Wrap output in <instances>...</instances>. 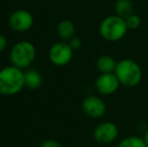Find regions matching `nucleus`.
<instances>
[{
  "instance_id": "obj_16",
  "label": "nucleus",
  "mask_w": 148,
  "mask_h": 147,
  "mask_svg": "<svg viewBox=\"0 0 148 147\" xmlns=\"http://www.w3.org/2000/svg\"><path fill=\"white\" fill-rule=\"evenodd\" d=\"M82 39L80 37L74 36L72 39L70 40V45L72 46L73 49H79L81 46H82Z\"/></svg>"
},
{
  "instance_id": "obj_10",
  "label": "nucleus",
  "mask_w": 148,
  "mask_h": 147,
  "mask_svg": "<svg viewBox=\"0 0 148 147\" xmlns=\"http://www.w3.org/2000/svg\"><path fill=\"white\" fill-rule=\"evenodd\" d=\"M96 67H97L98 71L101 72V74L114 73L116 67H117V62L111 55H104L97 59Z\"/></svg>"
},
{
  "instance_id": "obj_8",
  "label": "nucleus",
  "mask_w": 148,
  "mask_h": 147,
  "mask_svg": "<svg viewBox=\"0 0 148 147\" xmlns=\"http://www.w3.org/2000/svg\"><path fill=\"white\" fill-rule=\"evenodd\" d=\"M120 85V82L114 73L101 74L95 82L97 91L101 95H105V96L114 94L118 90Z\"/></svg>"
},
{
  "instance_id": "obj_18",
  "label": "nucleus",
  "mask_w": 148,
  "mask_h": 147,
  "mask_svg": "<svg viewBox=\"0 0 148 147\" xmlns=\"http://www.w3.org/2000/svg\"><path fill=\"white\" fill-rule=\"evenodd\" d=\"M6 45H7V39H6V37L3 34H0V53L5 49Z\"/></svg>"
},
{
  "instance_id": "obj_12",
  "label": "nucleus",
  "mask_w": 148,
  "mask_h": 147,
  "mask_svg": "<svg viewBox=\"0 0 148 147\" xmlns=\"http://www.w3.org/2000/svg\"><path fill=\"white\" fill-rule=\"evenodd\" d=\"M116 15L122 18H127L133 13V3L131 0H117L114 5Z\"/></svg>"
},
{
  "instance_id": "obj_17",
  "label": "nucleus",
  "mask_w": 148,
  "mask_h": 147,
  "mask_svg": "<svg viewBox=\"0 0 148 147\" xmlns=\"http://www.w3.org/2000/svg\"><path fill=\"white\" fill-rule=\"evenodd\" d=\"M40 147H62L60 142H58L57 140L53 139H49L43 141L42 143L40 144Z\"/></svg>"
},
{
  "instance_id": "obj_14",
  "label": "nucleus",
  "mask_w": 148,
  "mask_h": 147,
  "mask_svg": "<svg viewBox=\"0 0 148 147\" xmlns=\"http://www.w3.org/2000/svg\"><path fill=\"white\" fill-rule=\"evenodd\" d=\"M117 147H148L144 139L138 136H129L119 142Z\"/></svg>"
},
{
  "instance_id": "obj_15",
  "label": "nucleus",
  "mask_w": 148,
  "mask_h": 147,
  "mask_svg": "<svg viewBox=\"0 0 148 147\" xmlns=\"http://www.w3.org/2000/svg\"><path fill=\"white\" fill-rule=\"evenodd\" d=\"M125 20H126L128 29H137L141 24V18L137 14L134 13H132L127 18H125Z\"/></svg>"
},
{
  "instance_id": "obj_3",
  "label": "nucleus",
  "mask_w": 148,
  "mask_h": 147,
  "mask_svg": "<svg viewBox=\"0 0 148 147\" xmlns=\"http://www.w3.org/2000/svg\"><path fill=\"white\" fill-rule=\"evenodd\" d=\"M128 31L126 20L118 15H110L101 21L99 32L108 41H118L126 36Z\"/></svg>"
},
{
  "instance_id": "obj_11",
  "label": "nucleus",
  "mask_w": 148,
  "mask_h": 147,
  "mask_svg": "<svg viewBox=\"0 0 148 147\" xmlns=\"http://www.w3.org/2000/svg\"><path fill=\"white\" fill-rule=\"evenodd\" d=\"M58 34L62 40H71L75 36L76 28L71 20H62L58 25Z\"/></svg>"
},
{
  "instance_id": "obj_7",
  "label": "nucleus",
  "mask_w": 148,
  "mask_h": 147,
  "mask_svg": "<svg viewBox=\"0 0 148 147\" xmlns=\"http://www.w3.org/2000/svg\"><path fill=\"white\" fill-rule=\"evenodd\" d=\"M32 24L33 16L27 10H16L9 17V25L15 31H26V30H28L32 26Z\"/></svg>"
},
{
  "instance_id": "obj_4",
  "label": "nucleus",
  "mask_w": 148,
  "mask_h": 147,
  "mask_svg": "<svg viewBox=\"0 0 148 147\" xmlns=\"http://www.w3.org/2000/svg\"><path fill=\"white\" fill-rule=\"evenodd\" d=\"M35 57V47L29 41L17 42L10 51V59L13 66L19 69H25L32 64Z\"/></svg>"
},
{
  "instance_id": "obj_13",
  "label": "nucleus",
  "mask_w": 148,
  "mask_h": 147,
  "mask_svg": "<svg viewBox=\"0 0 148 147\" xmlns=\"http://www.w3.org/2000/svg\"><path fill=\"white\" fill-rule=\"evenodd\" d=\"M42 79L35 70H28L24 73V86L29 89H37L41 85Z\"/></svg>"
},
{
  "instance_id": "obj_9",
  "label": "nucleus",
  "mask_w": 148,
  "mask_h": 147,
  "mask_svg": "<svg viewBox=\"0 0 148 147\" xmlns=\"http://www.w3.org/2000/svg\"><path fill=\"white\" fill-rule=\"evenodd\" d=\"M83 110L91 118L98 119L105 115L107 111L106 104L102 99L96 96H89L83 101Z\"/></svg>"
},
{
  "instance_id": "obj_1",
  "label": "nucleus",
  "mask_w": 148,
  "mask_h": 147,
  "mask_svg": "<svg viewBox=\"0 0 148 147\" xmlns=\"http://www.w3.org/2000/svg\"><path fill=\"white\" fill-rule=\"evenodd\" d=\"M24 87V73L21 69L11 66L0 71V94L11 96L19 93Z\"/></svg>"
},
{
  "instance_id": "obj_6",
  "label": "nucleus",
  "mask_w": 148,
  "mask_h": 147,
  "mask_svg": "<svg viewBox=\"0 0 148 147\" xmlns=\"http://www.w3.org/2000/svg\"><path fill=\"white\" fill-rule=\"evenodd\" d=\"M119 130L113 122H103L94 130V139L101 144H109L114 142L118 137Z\"/></svg>"
},
{
  "instance_id": "obj_5",
  "label": "nucleus",
  "mask_w": 148,
  "mask_h": 147,
  "mask_svg": "<svg viewBox=\"0 0 148 147\" xmlns=\"http://www.w3.org/2000/svg\"><path fill=\"white\" fill-rule=\"evenodd\" d=\"M74 49L66 42H57L49 49V59L56 66H66L73 57Z\"/></svg>"
},
{
  "instance_id": "obj_19",
  "label": "nucleus",
  "mask_w": 148,
  "mask_h": 147,
  "mask_svg": "<svg viewBox=\"0 0 148 147\" xmlns=\"http://www.w3.org/2000/svg\"><path fill=\"white\" fill-rule=\"evenodd\" d=\"M143 139H144L145 143H146V145L148 146V129L146 130V131H145L144 136H143Z\"/></svg>"
},
{
  "instance_id": "obj_2",
  "label": "nucleus",
  "mask_w": 148,
  "mask_h": 147,
  "mask_svg": "<svg viewBox=\"0 0 148 147\" xmlns=\"http://www.w3.org/2000/svg\"><path fill=\"white\" fill-rule=\"evenodd\" d=\"M114 74L121 85L127 88H134L142 80V71L138 64L130 59H121L117 63Z\"/></svg>"
}]
</instances>
